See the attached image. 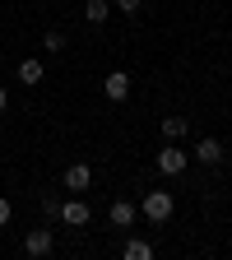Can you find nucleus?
Wrapping results in <instances>:
<instances>
[{"instance_id":"12","label":"nucleus","mask_w":232,"mask_h":260,"mask_svg":"<svg viewBox=\"0 0 232 260\" xmlns=\"http://www.w3.org/2000/svg\"><path fill=\"white\" fill-rule=\"evenodd\" d=\"M186 125H190L186 116H162V135H168V140H181V135H186Z\"/></svg>"},{"instance_id":"1","label":"nucleus","mask_w":232,"mask_h":260,"mask_svg":"<svg viewBox=\"0 0 232 260\" xmlns=\"http://www.w3.org/2000/svg\"><path fill=\"white\" fill-rule=\"evenodd\" d=\"M172 209H177L172 190H149L144 200H140V214H144L149 223H168V218H172Z\"/></svg>"},{"instance_id":"9","label":"nucleus","mask_w":232,"mask_h":260,"mask_svg":"<svg viewBox=\"0 0 232 260\" xmlns=\"http://www.w3.org/2000/svg\"><path fill=\"white\" fill-rule=\"evenodd\" d=\"M121 255H125V260H153V246H149L144 237H130V242L121 246Z\"/></svg>"},{"instance_id":"8","label":"nucleus","mask_w":232,"mask_h":260,"mask_svg":"<svg viewBox=\"0 0 232 260\" xmlns=\"http://www.w3.org/2000/svg\"><path fill=\"white\" fill-rule=\"evenodd\" d=\"M19 79H23L28 88H38V84L47 79V65H42V60H23V65H19Z\"/></svg>"},{"instance_id":"5","label":"nucleus","mask_w":232,"mask_h":260,"mask_svg":"<svg viewBox=\"0 0 232 260\" xmlns=\"http://www.w3.org/2000/svg\"><path fill=\"white\" fill-rule=\"evenodd\" d=\"M60 181H65V190H88L93 186V168H88V162H70Z\"/></svg>"},{"instance_id":"13","label":"nucleus","mask_w":232,"mask_h":260,"mask_svg":"<svg viewBox=\"0 0 232 260\" xmlns=\"http://www.w3.org/2000/svg\"><path fill=\"white\" fill-rule=\"evenodd\" d=\"M42 51H51V56L65 51V32H60V28H47V32H42Z\"/></svg>"},{"instance_id":"16","label":"nucleus","mask_w":232,"mask_h":260,"mask_svg":"<svg viewBox=\"0 0 232 260\" xmlns=\"http://www.w3.org/2000/svg\"><path fill=\"white\" fill-rule=\"evenodd\" d=\"M10 214H14V205L5 200V195H0V228H5V223H10Z\"/></svg>"},{"instance_id":"3","label":"nucleus","mask_w":232,"mask_h":260,"mask_svg":"<svg viewBox=\"0 0 232 260\" xmlns=\"http://www.w3.org/2000/svg\"><path fill=\"white\" fill-rule=\"evenodd\" d=\"M88 218H93V209H88L84 200H60V223H65V228H84Z\"/></svg>"},{"instance_id":"15","label":"nucleus","mask_w":232,"mask_h":260,"mask_svg":"<svg viewBox=\"0 0 232 260\" xmlns=\"http://www.w3.org/2000/svg\"><path fill=\"white\" fill-rule=\"evenodd\" d=\"M42 209H47V218H60V200H56V195H47Z\"/></svg>"},{"instance_id":"6","label":"nucleus","mask_w":232,"mask_h":260,"mask_svg":"<svg viewBox=\"0 0 232 260\" xmlns=\"http://www.w3.org/2000/svg\"><path fill=\"white\" fill-rule=\"evenodd\" d=\"M103 93L112 98V103H125V98H130V75H125V70H112V75L103 79Z\"/></svg>"},{"instance_id":"17","label":"nucleus","mask_w":232,"mask_h":260,"mask_svg":"<svg viewBox=\"0 0 232 260\" xmlns=\"http://www.w3.org/2000/svg\"><path fill=\"white\" fill-rule=\"evenodd\" d=\"M10 107V93H5V84H0V112H5Z\"/></svg>"},{"instance_id":"2","label":"nucleus","mask_w":232,"mask_h":260,"mask_svg":"<svg viewBox=\"0 0 232 260\" xmlns=\"http://www.w3.org/2000/svg\"><path fill=\"white\" fill-rule=\"evenodd\" d=\"M23 251H28V255H38V260H42V255H51V251H56L51 228H32V233L23 237Z\"/></svg>"},{"instance_id":"4","label":"nucleus","mask_w":232,"mask_h":260,"mask_svg":"<svg viewBox=\"0 0 232 260\" xmlns=\"http://www.w3.org/2000/svg\"><path fill=\"white\" fill-rule=\"evenodd\" d=\"M158 172H162V177H177V172H186V149L168 144V149L158 153Z\"/></svg>"},{"instance_id":"10","label":"nucleus","mask_w":232,"mask_h":260,"mask_svg":"<svg viewBox=\"0 0 232 260\" xmlns=\"http://www.w3.org/2000/svg\"><path fill=\"white\" fill-rule=\"evenodd\" d=\"M135 214H140V209L130 205V200H112V223H116V228H130V223H135Z\"/></svg>"},{"instance_id":"11","label":"nucleus","mask_w":232,"mask_h":260,"mask_svg":"<svg viewBox=\"0 0 232 260\" xmlns=\"http://www.w3.org/2000/svg\"><path fill=\"white\" fill-rule=\"evenodd\" d=\"M107 14H112V0H84V19L88 23H103Z\"/></svg>"},{"instance_id":"7","label":"nucleus","mask_w":232,"mask_h":260,"mask_svg":"<svg viewBox=\"0 0 232 260\" xmlns=\"http://www.w3.org/2000/svg\"><path fill=\"white\" fill-rule=\"evenodd\" d=\"M195 158H200L205 168H218V162H223V144L209 135V140H200V144H195Z\"/></svg>"},{"instance_id":"14","label":"nucleus","mask_w":232,"mask_h":260,"mask_svg":"<svg viewBox=\"0 0 232 260\" xmlns=\"http://www.w3.org/2000/svg\"><path fill=\"white\" fill-rule=\"evenodd\" d=\"M116 10H121V14H140L144 0H116Z\"/></svg>"}]
</instances>
